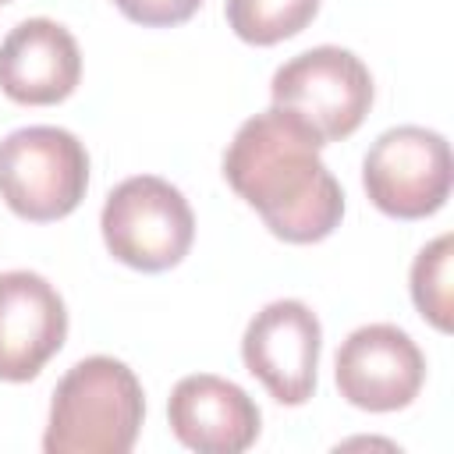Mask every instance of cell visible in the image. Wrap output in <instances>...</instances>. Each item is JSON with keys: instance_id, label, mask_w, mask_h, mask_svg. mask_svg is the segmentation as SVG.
I'll use <instances>...</instances> for the list:
<instances>
[{"instance_id": "3957f363", "label": "cell", "mask_w": 454, "mask_h": 454, "mask_svg": "<svg viewBox=\"0 0 454 454\" xmlns=\"http://www.w3.org/2000/svg\"><path fill=\"white\" fill-rule=\"evenodd\" d=\"M89 188V153L67 128L28 124L0 138V199L32 223L78 209Z\"/></svg>"}, {"instance_id": "9c48e42d", "label": "cell", "mask_w": 454, "mask_h": 454, "mask_svg": "<svg viewBox=\"0 0 454 454\" xmlns=\"http://www.w3.org/2000/svg\"><path fill=\"white\" fill-rule=\"evenodd\" d=\"M67 305L57 287L32 270L0 273V380L25 383L64 348Z\"/></svg>"}, {"instance_id": "52a82bcc", "label": "cell", "mask_w": 454, "mask_h": 454, "mask_svg": "<svg viewBox=\"0 0 454 454\" xmlns=\"http://www.w3.org/2000/svg\"><path fill=\"white\" fill-rule=\"evenodd\" d=\"M323 326L316 312L298 298H280L262 305L241 337L245 369L270 390L280 404H305L316 390Z\"/></svg>"}, {"instance_id": "30bf717a", "label": "cell", "mask_w": 454, "mask_h": 454, "mask_svg": "<svg viewBox=\"0 0 454 454\" xmlns=\"http://www.w3.org/2000/svg\"><path fill=\"white\" fill-rule=\"evenodd\" d=\"M170 433L199 454H241L259 436L255 401L231 380L213 372H192L174 383L167 401Z\"/></svg>"}, {"instance_id": "277c9868", "label": "cell", "mask_w": 454, "mask_h": 454, "mask_svg": "<svg viewBox=\"0 0 454 454\" xmlns=\"http://www.w3.org/2000/svg\"><path fill=\"white\" fill-rule=\"evenodd\" d=\"M110 255L142 273L177 266L195 241V213L188 199L156 174L121 181L99 213Z\"/></svg>"}, {"instance_id": "4fadbf2b", "label": "cell", "mask_w": 454, "mask_h": 454, "mask_svg": "<svg viewBox=\"0 0 454 454\" xmlns=\"http://www.w3.org/2000/svg\"><path fill=\"white\" fill-rule=\"evenodd\" d=\"M450 259H454V238L440 234L411 262V301L422 312V319H429L440 333H450L454 326Z\"/></svg>"}, {"instance_id": "5bb4252c", "label": "cell", "mask_w": 454, "mask_h": 454, "mask_svg": "<svg viewBox=\"0 0 454 454\" xmlns=\"http://www.w3.org/2000/svg\"><path fill=\"white\" fill-rule=\"evenodd\" d=\"M114 7L135 21V25H149V28H167V25H181L188 21L202 0H114Z\"/></svg>"}, {"instance_id": "6da1fadb", "label": "cell", "mask_w": 454, "mask_h": 454, "mask_svg": "<svg viewBox=\"0 0 454 454\" xmlns=\"http://www.w3.org/2000/svg\"><path fill=\"white\" fill-rule=\"evenodd\" d=\"M319 149L323 138L301 117L270 106L248 117L223 153L227 184L280 241H323L344 216V192Z\"/></svg>"}, {"instance_id": "ba28073f", "label": "cell", "mask_w": 454, "mask_h": 454, "mask_svg": "<svg viewBox=\"0 0 454 454\" xmlns=\"http://www.w3.org/2000/svg\"><path fill=\"white\" fill-rule=\"evenodd\" d=\"M337 390L362 411L408 408L426 380V355L394 323H369L344 337L333 362Z\"/></svg>"}, {"instance_id": "8992f818", "label": "cell", "mask_w": 454, "mask_h": 454, "mask_svg": "<svg viewBox=\"0 0 454 454\" xmlns=\"http://www.w3.org/2000/svg\"><path fill=\"white\" fill-rule=\"evenodd\" d=\"M454 181L450 145L440 131L419 124L387 128L362 160L369 202L397 220H422L443 209Z\"/></svg>"}, {"instance_id": "8fae6325", "label": "cell", "mask_w": 454, "mask_h": 454, "mask_svg": "<svg viewBox=\"0 0 454 454\" xmlns=\"http://www.w3.org/2000/svg\"><path fill=\"white\" fill-rule=\"evenodd\" d=\"M78 39L53 18L18 21L0 43V92L21 106H53L78 89Z\"/></svg>"}, {"instance_id": "7a4b0ae2", "label": "cell", "mask_w": 454, "mask_h": 454, "mask_svg": "<svg viewBox=\"0 0 454 454\" xmlns=\"http://www.w3.org/2000/svg\"><path fill=\"white\" fill-rule=\"evenodd\" d=\"M145 419L138 376L110 355L74 362L53 387L46 454H128Z\"/></svg>"}, {"instance_id": "7c38bea8", "label": "cell", "mask_w": 454, "mask_h": 454, "mask_svg": "<svg viewBox=\"0 0 454 454\" xmlns=\"http://www.w3.org/2000/svg\"><path fill=\"white\" fill-rule=\"evenodd\" d=\"M319 11V0H227V25L252 46H273L298 35Z\"/></svg>"}, {"instance_id": "9a60e30c", "label": "cell", "mask_w": 454, "mask_h": 454, "mask_svg": "<svg viewBox=\"0 0 454 454\" xmlns=\"http://www.w3.org/2000/svg\"><path fill=\"white\" fill-rule=\"evenodd\" d=\"M0 4H4V0H0Z\"/></svg>"}, {"instance_id": "5b68a950", "label": "cell", "mask_w": 454, "mask_h": 454, "mask_svg": "<svg viewBox=\"0 0 454 454\" xmlns=\"http://www.w3.org/2000/svg\"><path fill=\"white\" fill-rule=\"evenodd\" d=\"M270 96L273 106L301 117L326 145L362 128L372 106V74L351 50L312 46L273 71Z\"/></svg>"}]
</instances>
